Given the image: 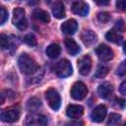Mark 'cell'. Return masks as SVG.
<instances>
[{
    "mask_svg": "<svg viewBox=\"0 0 126 126\" xmlns=\"http://www.w3.org/2000/svg\"><path fill=\"white\" fill-rule=\"evenodd\" d=\"M18 65H19V68L22 71V73H24L26 75L34 74L39 69V66L34 61V59H32L30 55H28L26 53L25 54H22L19 57V59H18Z\"/></svg>",
    "mask_w": 126,
    "mask_h": 126,
    "instance_id": "6da1fadb",
    "label": "cell"
},
{
    "mask_svg": "<svg viewBox=\"0 0 126 126\" xmlns=\"http://www.w3.org/2000/svg\"><path fill=\"white\" fill-rule=\"evenodd\" d=\"M0 118L3 122L13 123L20 118V108L18 106H10L1 110Z\"/></svg>",
    "mask_w": 126,
    "mask_h": 126,
    "instance_id": "7a4b0ae2",
    "label": "cell"
},
{
    "mask_svg": "<svg viewBox=\"0 0 126 126\" xmlns=\"http://www.w3.org/2000/svg\"><path fill=\"white\" fill-rule=\"evenodd\" d=\"M13 24L21 31H24L28 27V21L26 18V13L23 8H16L13 12Z\"/></svg>",
    "mask_w": 126,
    "mask_h": 126,
    "instance_id": "3957f363",
    "label": "cell"
},
{
    "mask_svg": "<svg viewBox=\"0 0 126 126\" xmlns=\"http://www.w3.org/2000/svg\"><path fill=\"white\" fill-rule=\"evenodd\" d=\"M54 72L60 78L69 77L72 74V72H73L72 65H71V63L68 60L62 59V60H60L59 62L56 63L55 68H54Z\"/></svg>",
    "mask_w": 126,
    "mask_h": 126,
    "instance_id": "277c9868",
    "label": "cell"
},
{
    "mask_svg": "<svg viewBox=\"0 0 126 126\" xmlns=\"http://www.w3.org/2000/svg\"><path fill=\"white\" fill-rule=\"evenodd\" d=\"M45 97L49 106L53 110H58L61 105V97L58 92L54 89H48L45 92Z\"/></svg>",
    "mask_w": 126,
    "mask_h": 126,
    "instance_id": "5b68a950",
    "label": "cell"
},
{
    "mask_svg": "<svg viewBox=\"0 0 126 126\" xmlns=\"http://www.w3.org/2000/svg\"><path fill=\"white\" fill-rule=\"evenodd\" d=\"M71 96L76 100L84 99L88 94V88L83 82H76L71 89Z\"/></svg>",
    "mask_w": 126,
    "mask_h": 126,
    "instance_id": "8992f818",
    "label": "cell"
},
{
    "mask_svg": "<svg viewBox=\"0 0 126 126\" xmlns=\"http://www.w3.org/2000/svg\"><path fill=\"white\" fill-rule=\"evenodd\" d=\"M47 118L42 114L32 113L27 115L25 125L26 126H46Z\"/></svg>",
    "mask_w": 126,
    "mask_h": 126,
    "instance_id": "52a82bcc",
    "label": "cell"
},
{
    "mask_svg": "<svg viewBox=\"0 0 126 126\" xmlns=\"http://www.w3.org/2000/svg\"><path fill=\"white\" fill-rule=\"evenodd\" d=\"M95 53L97 55V57L101 60V61H109L110 59L113 58L114 56V53H113V50L105 45V44H100L96 47L95 49Z\"/></svg>",
    "mask_w": 126,
    "mask_h": 126,
    "instance_id": "ba28073f",
    "label": "cell"
},
{
    "mask_svg": "<svg viewBox=\"0 0 126 126\" xmlns=\"http://www.w3.org/2000/svg\"><path fill=\"white\" fill-rule=\"evenodd\" d=\"M78 69L81 75H88L92 69V59L89 55H84L78 60Z\"/></svg>",
    "mask_w": 126,
    "mask_h": 126,
    "instance_id": "9c48e42d",
    "label": "cell"
},
{
    "mask_svg": "<svg viewBox=\"0 0 126 126\" xmlns=\"http://www.w3.org/2000/svg\"><path fill=\"white\" fill-rule=\"evenodd\" d=\"M106 113H107V109H106L105 105L99 104L96 107H94V109L92 111L91 118L94 122H101L104 120Z\"/></svg>",
    "mask_w": 126,
    "mask_h": 126,
    "instance_id": "30bf717a",
    "label": "cell"
},
{
    "mask_svg": "<svg viewBox=\"0 0 126 126\" xmlns=\"http://www.w3.org/2000/svg\"><path fill=\"white\" fill-rule=\"evenodd\" d=\"M71 9L74 14L79 15L81 17H85L89 13V6L84 1H74L72 3Z\"/></svg>",
    "mask_w": 126,
    "mask_h": 126,
    "instance_id": "8fae6325",
    "label": "cell"
},
{
    "mask_svg": "<svg viewBox=\"0 0 126 126\" xmlns=\"http://www.w3.org/2000/svg\"><path fill=\"white\" fill-rule=\"evenodd\" d=\"M81 39H82V41L84 42L85 45L91 46V45H93L94 43L96 42L97 36H96V34L93 31H91V30H85L81 33Z\"/></svg>",
    "mask_w": 126,
    "mask_h": 126,
    "instance_id": "7c38bea8",
    "label": "cell"
},
{
    "mask_svg": "<svg viewBox=\"0 0 126 126\" xmlns=\"http://www.w3.org/2000/svg\"><path fill=\"white\" fill-rule=\"evenodd\" d=\"M83 113H84L83 106L78 105V104H70V105H68V107L66 109L67 116L70 118H74V119L80 118L83 115Z\"/></svg>",
    "mask_w": 126,
    "mask_h": 126,
    "instance_id": "4fadbf2b",
    "label": "cell"
},
{
    "mask_svg": "<svg viewBox=\"0 0 126 126\" xmlns=\"http://www.w3.org/2000/svg\"><path fill=\"white\" fill-rule=\"evenodd\" d=\"M78 29V24L74 19H70L61 25V31L65 34H74Z\"/></svg>",
    "mask_w": 126,
    "mask_h": 126,
    "instance_id": "5bb4252c",
    "label": "cell"
},
{
    "mask_svg": "<svg viewBox=\"0 0 126 126\" xmlns=\"http://www.w3.org/2000/svg\"><path fill=\"white\" fill-rule=\"evenodd\" d=\"M105 38L113 43L119 44L121 43L122 39H123V32H121L120 31L116 30L115 28H113L112 30H110L106 34H105Z\"/></svg>",
    "mask_w": 126,
    "mask_h": 126,
    "instance_id": "9a60e30c",
    "label": "cell"
},
{
    "mask_svg": "<svg viewBox=\"0 0 126 126\" xmlns=\"http://www.w3.org/2000/svg\"><path fill=\"white\" fill-rule=\"evenodd\" d=\"M112 93H113V87L108 82H104L100 84L97 88V94L102 98H107L112 94Z\"/></svg>",
    "mask_w": 126,
    "mask_h": 126,
    "instance_id": "2e32d148",
    "label": "cell"
},
{
    "mask_svg": "<svg viewBox=\"0 0 126 126\" xmlns=\"http://www.w3.org/2000/svg\"><path fill=\"white\" fill-rule=\"evenodd\" d=\"M65 47H66V50L67 52L70 54V55H76L79 53L80 51V47L79 45L77 44V42L72 39V38H66L65 39Z\"/></svg>",
    "mask_w": 126,
    "mask_h": 126,
    "instance_id": "e0dca14e",
    "label": "cell"
},
{
    "mask_svg": "<svg viewBox=\"0 0 126 126\" xmlns=\"http://www.w3.org/2000/svg\"><path fill=\"white\" fill-rule=\"evenodd\" d=\"M52 14L57 19H62L65 17V8L61 1H57L52 6Z\"/></svg>",
    "mask_w": 126,
    "mask_h": 126,
    "instance_id": "ac0fdd59",
    "label": "cell"
},
{
    "mask_svg": "<svg viewBox=\"0 0 126 126\" xmlns=\"http://www.w3.org/2000/svg\"><path fill=\"white\" fill-rule=\"evenodd\" d=\"M32 16L35 20L42 22L44 24H46L50 21V17L48 15V13L42 9H34V11L32 12Z\"/></svg>",
    "mask_w": 126,
    "mask_h": 126,
    "instance_id": "d6986e66",
    "label": "cell"
},
{
    "mask_svg": "<svg viewBox=\"0 0 126 126\" xmlns=\"http://www.w3.org/2000/svg\"><path fill=\"white\" fill-rule=\"evenodd\" d=\"M60 52H61V48L56 43H52L46 47V55L51 59L57 58L60 55Z\"/></svg>",
    "mask_w": 126,
    "mask_h": 126,
    "instance_id": "ffe728a7",
    "label": "cell"
},
{
    "mask_svg": "<svg viewBox=\"0 0 126 126\" xmlns=\"http://www.w3.org/2000/svg\"><path fill=\"white\" fill-rule=\"evenodd\" d=\"M0 43H1L2 49H9L11 47L15 48V44H14L13 39H11V36H8L4 33H2L0 36Z\"/></svg>",
    "mask_w": 126,
    "mask_h": 126,
    "instance_id": "44dd1931",
    "label": "cell"
},
{
    "mask_svg": "<svg viewBox=\"0 0 126 126\" xmlns=\"http://www.w3.org/2000/svg\"><path fill=\"white\" fill-rule=\"evenodd\" d=\"M40 106H41V101L37 97H32L28 100V103H27V109L28 110L34 111V110H37Z\"/></svg>",
    "mask_w": 126,
    "mask_h": 126,
    "instance_id": "7402d4cb",
    "label": "cell"
},
{
    "mask_svg": "<svg viewBox=\"0 0 126 126\" xmlns=\"http://www.w3.org/2000/svg\"><path fill=\"white\" fill-rule=\"evenodd\" d=\"M120 121H121V116L119 114L110 113L107 120V126H119Z\"/></svg>",
    "mask_w": 126,
    "mask_h": 126,
    "instance_id": "603a6c76",
    "label": "cell"
},
{
    "mask_svg": "<svg viewBox=\"0 0 126 126\" xmlns=\"http://www.w3.org/2000/svg\"><path fill=\"white\" fill-rule=\"evenodd\" d=\"M108 73V68L106 66H103V65H99L95 71V74H94V77L97 78V79H102L104 78Z\"/></svg>",
    "mask_w": 126,
    "mask_h": 126,
    "instance_id": "cb8c5ba5",
    "label": "cell"
},
{
    "mask_svg": "<svg viewBox=\"0 0 126 126\" xmlns=\"http://www.w3.org/2000/svg\"><path fill=\"white\" fill-rule=\"evenodd\" d=\"M24 42H25L26 44L30 45V46H34V45H36V43H37L36 37H35L32 33H28V34H26L25 37H24Z\"/></svg>",
    "mask_w": 126,
    "mask_h": 126,
    "instance_id": "d4e9b609",
    "label": "cell"
},
{
    "mask_svg": "<svg viewBox=\"0 0 126 126\" xmlns=\"http://www.w3.org/2000/svg\"><path fill=\"white\" fill-rule=\"evenodd\" d=\"M97 20L102 24L107 23L110 20V14L108 12H99L97 14Z\"/></svg>",
    "mask_w": 126,
    "mask_h": 126,
    "instance_id": "484cf974",
    "label": "cell"
},
{
    "mask_svg": "<svg viewBox=\"0 0 126 126\" xmlns=\"http://www.w3.org/2000/svg\"><path fill=\"white\" fill-rule=\"evenodd\" d=\"M117 75L118 76H125L126 75V60L121 62L117 68Z\"/></svg>",
    "mask_w": 126,
    "mask_h": 126,
    "instance_id": "4316f807",
    "label": "cell"
},
{
    "mask_svg": "<svg viewBox=\"0 0 126 126\" xmlns=\"http://www.w3.org/2000/svg\"><path fill=\"white\" fill-rule=\"evenodd\" d=\"M114 106L115 107H118V108H124L126 106V100L124 98H120V97H117L114 99V102H113Z\"/></svg>",
    "mask_w": 126,
    "mask_h": 126,
    "instance_id": "83f0119b",
    "label": "cell"
},
{
    "mask_svg": "<svg viewBox=\"0 0 126 126\" xmlns=\"http://www.w3.org/2000/svg\"><path fill=\"white\" fill-rule=\"evenodd\" d=\"M1 14H0V24L1 25H3L5 22H6V20L8 19V12L6 11V9L2 6L1 7Z\"/></svg>",
    "mask_w": 126,
    "mask_h": 126,
    "instance_id": "f1b7e54d",
    "label": "cell"
},
{
    "mask_svg": "<svg viewBox=\"0 0 126 126\" xmlns=\"http://www.w3.org/2000/svg\"><path fill=\"white\" fill-rule=\"evenodd\" d=\"M116 7L118 10L126 11V0H118L116 2Z\"/></svg>",
    "mask_w": 126,
    "mask_h": 126,
    "instance_id": "f546056e",
    "label": "cell"
},
{
    "mask_svg": "<svg viewBox=\"0 0 126 126\" xmlns=\"http://www.w3.org/2000/svg\"><path fill=\"white\" fill-rule=\"evenodd\" d=\"M116 30H118V31H120L121 32H123L124 31H125V27H124V23H123V21L122 20H119V21H117L116 22V25H115V27H114Z\"/></svg>",
    "mask_w": 126,
    "mask_h": 126,
    "instance_id": "4dcf8cb0",
    "label": "cell"
},
{
    "mask_svg": "<svg viewBox=\"0 0 126 126\" xmlns=\"http://www.w3.org/2000/svg\"><path fill=\"white\" fill-rule=\"evenodd\" d=\"M66 126H84V123L80 120H74V121H70L66 124Z\"/></svg>",
    "mask_w": 126,
    "mask_h": 126,
    "instance_id": "1f68e13d",
    "label": "cell"
},
{
    "mask_svg": "<svg viewBox=\"0 0 126 126\" xmlns=\"http://www.w3.org/2000/svg\"><path fill=\"white\" fill-rule=\"evenodd\" d=\"M119 92L121 94H126V80L123 81L119 87Z\"/></svg>",
    "mask_w": 126,
    "mask_h": 126,
    "instance_id": "d6a6232c",
    "label": "cell"
},
{
    "mask_svg": "<svg viewBox=\"0 0 126 126\" xmlns=\"http://www.w3.org/2000/svg\"><path fill=\"white\" fill-rule=\"evenodd\" d=\"M108 1H96V4L98 5H108Z\"/></svg>",
    "mask_w": 126,
    "mask_h": 126,
    "instance_id": "836d02e7",
    "label": "cell"
},
{
    "mask_svg": "<svg viewBox=\"0 0 126 126\" xmlns=\"http://www.w3.org/2000/svg\"><path fill=\"white\" fill-rule=\"evenodd\" d=\"M123 51H124V53L126 54V40H125L124 43H123Z\"/></svg>",
    "mask_w": 126,
    "mask_h": 126,
    "instance_id": "e575fe53",
    "label": "cell"
},
{
    "mask_svg": "<svg viewBox=\"0 0 126 126\" xmlns=\"http://www.w3.org/2000/svg\"><path fill=\"white\" fill-rule=\"evenodd\" d=\"M123 126H126V122H125V123H124V125H123Z\"/></svg>",
    "mask_w": 126,
    "mask_h": 126,
    "instance_id": "d590c367",
    "label": "cell"
}]
</instances>
